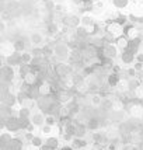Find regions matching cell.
Returning a JSON list of instances; mask_svg holds the SVG:
<instances>
[{
    "instance_id": "obj_1",
    "label": "cell",
    "mask_w": 143,
    "mask_h": 150,
    "mask_svg": "<svg viewBox=\"0 0 143 150\" xmlns=\"http://www.w3.org/2000/svg\"><path fill=\"white\" fill-rule=\"evenodd\" d=\"M14 77H16V70L11 66H1V83L6 81V84H8L14 80Z\"/></svg>"
},
{
    "instance_id": "obj_2",
    "label": "cell",
    "mask_w": 143,
    "mask_h": 150,
    "mask_svg": "<svg viewBox=\"0 0 143 150\" xmlns=\"http://www.w3.org/2000/svg\"><path fill=\"white\" fill-rule=\"evenodd\" d=\"M59 60H66L70 56V51L66 45H56L55 46V53H53Z\"/></svg>"
},
{
    "instance_id": "obj_3",
    "label": "cell",
    "mask_w": 143,
    "mask_h": 150,
    "mask_svg": "<svg viewBox=\"0 0 143 150\" xmlns=\"http://www.w3.org/2000/svg\"><path fill=\"white\" fill-rule=\"evenodd\" d=\"M45 118L46 115L44 112H35L34 115H31V124L35 128H42L45 125Z\"/></svg>"
},
{
    "instance_id": "obj_4",
    "label": "cell",
    "mask_w": 143,
    "mask_h": 150,
    "mask_svg": "<svg viewBox=\"0 0 143 150\" xmlns=\"http://www.w3.org/2000/svg\"><path fill=\"white\" fill-rule=\"evenodd\" d=\"M118 53V46L115 45H107L103 48V56H104L105 59H114L115 56H117Z\"/></svg>"
},
{
    "instance_id": "obj_5",
    "label": "cell",
    "mask_w": 143,
    "mask_h": 150,
    "mask_svg": "<svg viewBox=\"0 0 143 150\" xmlns=\"http://www.w3.org/2000/svg\"><path fill=\"white\" fill-rule=\"evenodd\" d=\"M72 147L74 150H84L87 149L88 143L84 140V137H73V140L70 142Z\"/></svg>"
},
{
    "instance_id": "obj_6",
    "label": "cell",
    "mask_w": 143,
    "mask_h": 150,
    "mask_svg": "<svg viewBox=\"0 0 143 150\" xmlns=\"http://www.w3.org/2000/svg\"><path fill=\"white\" fill-rule=\"evenodd\" d=\"M119 81H121V77H119L118 73H110V74L107 76V86H108L110 88H117L118 84H119Z\"/></svg>"
},
{
    "instance_id": "obj_7",
    "label": "cell",
    "mask_w": 143,
    "mask_h": 150,
    "mask_svg": "<svg viewBox=\"0 0 143 150\" xmlns=\"http://www.w3.org/2000/svg\"><path fill=\"white\" fill-rule=\"evenodd\" d=\"M103 100L104 98L101 97L100 94H91L90 96V105L91 108H100L101 104H103Z\"/></svg>"
},
{
    "instance_id": "obj_8",
    "label": "cell",
    "mask_w": 143,
    "mask_h": 150,
    "mask_svg": "<svg viewBox=\"0 0 143 150\" xmlns=\"http://www.w3.org/2000/svg\"><path fill=\"white\" fill-rule=\"evenodd\" d=\"M79 23H80V20L76 16H66V17H63V24L67 27H79Z\"/></svg>"
},
{
    "instance_id": "obj_9",
    "label": "cell",
    "mask_w": 143,
    "mask_h": 150,
    "mask_svg": "<svg viewBox=\"0 0 143 150\" xmlns=\"http://www.w3.org/2000/svg\"><path fill=\"white\" fill-rule=\"evenodd\" d=\"M49 147L52 150H58L60 149V140L59 137H55V136H51V137H46V142H45Z\"/></svg>"
},
{
    "instance_id": "obj_10",
    "label": "cell",
    "mask_w": 143,
    "mask_h": 150,
    "mask_svg": "<svg viewBox=\"0 0 143 150\" xmlns=\"http://www.w3.org/2000/svg\"><path fill=\"white\" fill-rule=\"evenodd\" d=\"M121 59H122V62H124L125 65H129V63H132V62L135 60V56H133V53H132V52H129V51H125V52L122 53Z\"/></svg>"
},
{
    "instance_id": "obj_11",
    "label": "cell",
    "mask_w": 143,
    "mask_h": 150,
    "mask_svg": "<svg viewBox=\"0 0 143 150\" xmlns=\"http://www.w3.org/2000/svg\"><path fill=\"white\" fill-rule=\"evenodd\" d=\"M41 42H42V35L41 34H38V33L31 34V44L34 46H38Z\"/></svg>"
},
{
    "instance_id": "obj_12",
    "label": "cell",
    "mask_w": 143,
    "mask_h": 150,
    "mask_svg": "<svg viewBox=\"0 0 143 150\" xmlns=\"http://www.w3.org/2000/svg\"><path fill=\"white\" fill-rule=\"evenodd\" d=\"M30 144H33V146H35V147H38V149H41L42 146H44V140H42V137L38 136V135H35V137H34V140L31 142Z\"/></svg>"
},
{
    "instance_id": "obj_13",
    "label": "cell",
    "mask_w": 143,
    "mask_h": 150,
    "mask_svg": "<svg viewBox=\"0 0 143 150\" xmlns=\"http://www.w3.org/2000/svg\"><path fill=\"white\" fill-rule=\"evenodd\" d=\"M14 48H16V52H21V51L25 49V45H24V42L21 39H18V41L14 42Z\"/></svg>"
},
{
    "instance_id": "obj_14",
    "label": "cell",
    "mask_w": 143,
    "mask_h": 150,
    "mask_svg": "<svg viewBox=\"0 0 143 150\" xmlns=\"http://www.w3.org/2000/svg\"><path fill=\"white\" fill-rule=\"evenodd\" d=\"M115 4L118 7H125L128 4V0H115Z\"/></svg>"
},
{
    "instance_id": "obj_15",
    "label": "cell",
    "mask_w": 143,
    "mask_h": 150,
    "mask_svg": "<svg viewBox=\"0 0 143 150\" xmlns=\"http://www.w3.org/2000/svg\"><path fill=\"white\" fill-rule=\"evenodd\" d=\"M136 60H137V63H143V53H137Z\"/></svg>"
}]
</instances>
